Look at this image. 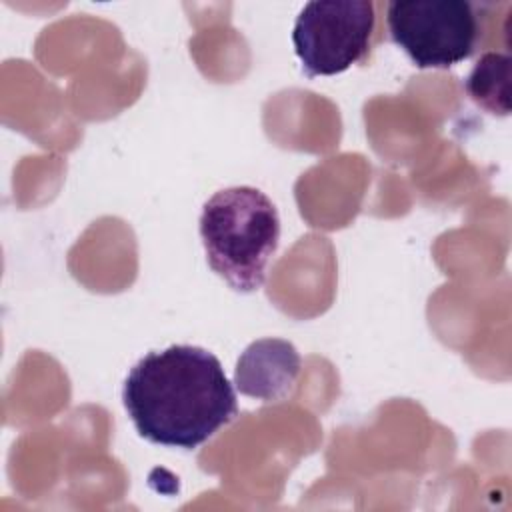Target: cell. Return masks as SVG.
Returning a JSON list of instances; mask_svg holds the SVG:
<instances>
[{
	"label": "cell",
	"instance_id": "obj_1",
	"mask_svg": "<svg viewBox=\"0 0 512 512\" xmlns=\"http://www.w3.org/2000/svg\"><path fill=\"white\" fill-rule=\"evenodd\" d=\"M122 402L142 438L184 450L204 444L238 412L220 360L188 344L140 358L124 380Z\"/></svg>",
	"mask_w": 512,
	"mask_h": 512
},
{
	"label": "cell",
	"instance_id": "obj_6",
	"mask_svg": "<svg viewBox=\"0 0 512 512\" xmlns=\"http://www.w3.org/2000/svg\"><path fill=\"white\" fill-rule=\"evenodd\" d=\"M508 80H510V58L506 54L486 52L472 68L464 86L468 96L478 106H482L490 114L506 116L510 112Z\"/></svg>",
	"mask_w": 512,
	"mask_h": 512
},
{
	"label": "cell",
	"instance_id": "obj_3",
	"mask_svg": "<svg viewBox=\"0 0 512 512\" xmlns=\"http://www.w3.org/2000/svg\"><path fill=\"white\" fill-rule=\"evenodd\" d=\"M386 24L418 68H450L470 58L478 42V18L464 0H396Z\"/></svg>",
	"mask_w": 512,
	"mask_h": 512
},
{
	"label": "cell",
	"instance_id": "obj_5",
	"mask_svg": "<svg viewBox=\"0 0 512 512\" xmlns=\"http://www.w3.org/2000/svg\"><path fill=\"white\" fill-rule=\"evenodd\" d=\"M298 374L296 348L280 338H264L252 342L238 358L234 384L244 396L278 402L292 392Z\"/></svg>",
	"mask_w": 512,
	"mask_h": 512
},
{
	"label": "cell",
	"instance_id": "obj_4",
	"mask_svg": "<svg viewBox=\"0 0 512 512\" xmlns=\"http://www.w3.org/2000/svg\"><path fill=\"white\" fill-rule=\"evenodd\" d=\"M374 28L368 0H314L298 14L292 44L308 76H334L366 58Z\"/></svg>",
	"mask_w": 512,
	"mask_h": 512
},
{
	"label": "cell",
	"instance_id": "obj_2",
	"mask_svg": "<svg viewBox=\"0 0 512 512\" xmlns=\"http://www.w3.org/2000/svg\"><path fill=\"white\" fill-rule=\"evenodd\" d=\"M200 238L210 268L238 292H254L280 240L274 202L254 186H230L206 200Z\"/></svg>",
	"mask_w": 512,
	"mask_h": 512
}]
</instances>
